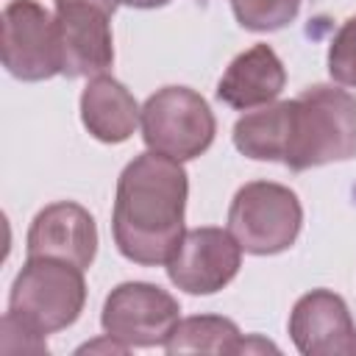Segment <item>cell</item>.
Instances as JSON below:
<instances>
[{
	"label": "cell",
	"mask_w": 356,
	"mask_h": 356,
	"mask_svg": "<svg viewBox=\"0 0 356 356\" xmlns=\"http://www.w3.org/2000/svg\"><path fill=\"white\" fill-rule=\"evenodd\" d=\"M189 175L156 150L134 156L117 178L111 234L117 250L142 267L167 264L184 236Z\"/></svg>",
	"instance_id": "1"
},
{
	"label": "cell",
	"mask_w": 356,
	"mask_h": 356,
	"mask_svg": "<svg viewBox=\"0 0 356 356\" xmlns=\"http://www.w3.org/2000/svg\"><path fill=\"white\" fill-rule=\"evenodd\" d=\"M281 164L292 172L356 159V97L317 83L281 100Z\"/></svg>",
	"instance_id": "2"
},
{
	"label": "cell",
	"mask_w": 356,
	"mask_h": 356,
	"mask_svg": "<svg viewBox=\"0 0 356 356\" xmlns=\"http://www.w3.org/2000/svg\"><path fill=\"white\" fill-rule=\"evenodd\" d=\"M83 306V270L50 256H28L8 292V312L44 337L72 325Z\"/></svg>",
	"instance_id": "3"
},
{
	"label": "cell",
	"mask_w": 356,
	"mask_h": 356,
	"mask_svg": "<svg viewBox=\"0 0 356 356\" xmlns=\"http://www.w3.org/2000/svg\"><path fill=\"white\" fill-rule=\"evenodd\" d=\"M303 228L298 195L275 181H250L236 189L228 209V231L245 253L275 256L295 245Z\"/></svg>",
	"instance_id": "4"
},
{
	"label": "cell",
	"mask_w": 356,
	"mask_h": 356,
	"mask_svg": "<svg viewBox=\"0 0 356 356\" xmlns=\"http://www.w3.org/2000/svg\"><path fill=\"white\" fill-rule=\"evenodd\" d=\"M139 125L147 150L178 161L203 156L217 134L214 111L209 108L206 97L189 86L156 89L142 106Z\"/></svg>",
	"instance_id": "5"
},
{
	"label": "cell",
	"mask_w": 356,
	"mask_h": 356,
	"mask_svg": "<svg viewBox=\"0 0 356 356\" xmlns=\"http://www.w3.org/2000/svg\"><path fill=\"white\" fill-rule=\"evenodd\" d=\"M178 320V300L147 281H125L114 286L100 314L103 331L128 348H164Z\"/></svg>",
	"instance_id": "6"
},
{
	"label": "cell",
	"mask_w": 356,
	"mask_h": 356,
	"mask_svg": "<svg viewBox=\"0 0 356 356\" xmlns=\"http://www.w3.org/2000/svg\"><path fill=\"white\" fill-rule=\"evenodd\" d=\"M3 67L17 81H47L61 75L56 14L36 0H8L0 17Z\"/></svg>",
	"instance_id": "7"
},
{
	"label": "cell",
	"mask_w": 356,
	"mask_h": 356,
	"mask_svg": "<svg viewBox=\"0 0 356 356\" xmlns=\"http://www.w3.org/2000/svg\"><path fill=\"white\" fill-rule=\"evenodd\" d=\"M242 267V248L228 228L203 225L184 231L167 261L170 281L189 295H214L225 289Z\"/></svg>",
	"instance_id": "8"
},
{
	"label": "cell",
	"mask_w": 356,
	"mask_h": 356,
	"mask_svg": "<svg viewBox=\"0 0 356 356\" xmlns=\"http://www.w3.org/2000/svg\"><path fill=\"white\" fill-rule=\"evenodd\" d=\"M286 325L303 356H356V323L345 298L331 289L300 295Z\"/></svg>",
	"instance_id": "9"
},
{
	"label": "cell",
	"mask_w": 356,
	"mask_h": 356,
	"mask_svg": "<svg viewBox=\"0 0 356 356\" xmlns=\"http://www.w3.org/2000/svg\"><path fill=\"white\" fill-rule=\"evenodd\" d=\"M111 14L95 6H58L56 36L64 78H95L114 64Z\"/></svg>",
	"instance_id": "10"
},
{
	"label": "cell",
	"mask_w": 356,
	"mask_h": 356,
	"mask_svg": "<svg viewBox=\"0 0 356 356\" xmlns=\"http://www.w3.org/2000/svg\"><path fill=\"white\" fill-rule=\"evenodd\" d=\"M28 256L64 259L81 270H89L97 256V225L95 217L72 200L44 206L25 236Z\"/></svg>",
	"instance_id": "11"
},
{
	"label": "cell",
	"mask_w": 356,
	"mask_h": 356,
	"mask_svg": "<svg viewBox=\"0 0 356 356\" xmlns=\"http://www.w3.org/2000/svg\"><path fill=\"white\" fill-rule=\"evenodd\" d=\"M286 86V70L278 53L270 44H253L242 50L217 81V100L236 111H250L267 103H275V97Z\"/></svg>",
	"instance_id": "12"
},
{
	"label": "cell",
	"mask_w": 356,
	"mask_h": 356,
	"mask_svg": "<svg viewBox=\"0 0 356 356\" xmlns=\"http://www.w3.org/2000/svg\"><path fill=\"white\" fill-rule=\"evenodd\" d=\"M142 108L111 75H95L81 92V122L97 142L120 145L134 136Z\"/></svg>",
	"instance_id": "13"
},
{
	"label": "cell",
	"mask_w": 356,
	"mask_h": 356,
	"mask_svg": "<svg viewBox=\"0 0 356 356\" xmlns=\"http://www.w3.org/2000/svg\"><path fill=\"white\" fill-rule=\"evenodd\" d=\"M245 337L239 325L220 314H195L186 320H178L170 339L164 342V350L170 356L175 353H242Z\"/></svg>",
	"instance_id": "14"
},
{
	"label": "cell",
	"mask_w": 356,
	"mask_h": 356,
	"mask_svg": "<svg viewBox=\"0 0 356 356\" xmlns=\"http://www.w3.org/2000/svg\"><path fill=\"white\" fill-rule=\"evenodd\" d=\"M300 3L303 0H231V11L245 31L267 33L286 28L298 17Z\"/></svg>",
	"instance_id": "15"
},
{
	"label": "cell",
	"mask_w": 356,
	"mask_h": 356,
	"mask_svg": "<svg viewBox=\"0 0 356 356\" xmlns=\"http://www.w3.org/2000/svg\"><path fill=\"white\" fill-rule=\"evenodd\" d=\"M328 75L339 86L356 89V14L337 28L328 44Z\"/></svg>",
	"instance_id": "16"
},
{
	"label": "cell",
	"mask_w": 356,
	"mask_h": 356,
	"mask_svg": "<svg viewBox=\"0 0 356 356\" xmlns=\"http://www.w3.org/2000/svg\"><path fill=\"white\" fill-rule=\"evenodd\" d=\"M0 350L3 353H47V339L44 334L25 325L19 317L6 312L0 323Z\"/></svg>",
	"instance_id": "17"
},
{
	"label": "cell",
	"mask_w": 356,
	"mask_h": 356,
	"mask_svg": "<svg viewBox=\"0 0 356 356\" xmlns=\"http://www.w3.org/2000/svg\"><path fill=\"white\" fill-rule=\"evenodd\" d=\"M131 348L108 334H103V339H95V342H86L78 348V353H128Z\"/></svg>",
	"instance_id": "18"
},
{
	"label": "cell",
	"mask_w": 356,
	"mask_h": 356,
	"mask_svg": "<svg viewBox=\"0 0 356 356\" xmlns=\"http://www.w3.org/2000/svg\"><path fill=\"white\" fill-rule=\"evenodd\" d=\"M53 3H56V8L58 6H95L106 14H114L117 6H120V0H53Z\"/></svg>",
	"instance_id": "19"
},
{
	"label": "cell",
	"mask_w": 356,
	"mask_h": 356,
	"mask_svg": "<svg viewBox=\"0 0 356 356\" xmlns=\"http://www.w3.org/2000/svg\"><path fill=\"white\" fill-rule=\"evenodd\" d=\"M120 3H125V6H131V8H161V6H167L170 0H120Z\"/></svg>",
	"instance_id": "20"
}]
</instances>
